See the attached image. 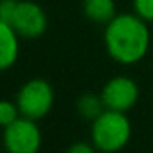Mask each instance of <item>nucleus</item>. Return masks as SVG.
<instances>
[{"label": "nucleus", "mask_w": 153, "mask_h": 153, "mask_svg": "<svg viewBox=\"0 0 153 153\" xmlns=\"http://www.w3.org/2000/svg\"><path fill=\"white\" fill-rule=\"evenodd\" d=\"M20 109H18L17 102H10V100H0V127H7L12 122L20 117Z\"/></svg>", "instance_id": "nucleus-10"}, {"label": "nucleus", "mask_w": 153, "mask_h": 153, "mask_svg": "<svg viewBox=\"0 0 153 153\" xmlns=\"http://www.w3.org/2000/svg\"><path fill=\"white\" fill-rule=\"evenodd\" d=\"M4 145L10 153H36L41 146V132L36 120L20 115L4 128Z\"/></svg>", "instance_id": "nucleus-4"}, {"label": "nucleus", "mask_w": 153, "mask_h": 153, "mask_svg": "<svg viewBox=\"0 0 153 153\" xmlns=\"http://www.w3.org/2000/svg\"><path fill=\"white\" fill-rule=\"evenodd\" d=\"M54 92L45 79H31L20 87L17 94V105L23 117L40 120L51 110Z\"/></svg>", "instance_id": "nucleus-3"}, {"label": "nucleus", "mask_w": 153, "mask_h": 153, "mask_svg": "<svg viewBox=\"0 0 153 153\" xmlns=\"http://www.w3.org/2000/svg\"><path fill=\"white\" fill-rule=\"evenodd\" d=\"M105 110L104 102L100 99V96H94V94H84L82 97H79L77 100V112L84 117V119L94 120L97 115Z\"/></svg>", "instance_id": "nucleus-9"}, {"label": "nucleus", "mask_w": 153, "mask_h": 153, "mask_svg": "<svg viewBox=\"0 0 153 153\" xmlns=\"http://www.w3.org/2000/svg\"><path fill=\"white\" fill-rule=\"evenodd\" d=\"M8 25L18 33L22 38H40L46 30V13L35 2L30 0H18L13 8Z\"/></svg>", "instance_id": "nucleus-5"}, {"label": "nucleus", "mask_w": 153, "mask_h": 153, "mask_svg": "<svg viewBox=\"0 0 153 153\" xmlns=\"http://www.w3.org/2000/svg\"><path fill=\"white\" fill-rule=\"evenodd\" d=\"M100 99H102L105 109L127 112V110H130L137 104V99H138V86L130 77H125V76L112 77L102 87Z\"/></svg>", "instance_id": "nucleus-6"}, {"label": "nucleus", "mask_w": 153, "mask_h": 153, "mask_svg": "<svg viewBox=\"0 0 153 153\" xmlns=\"http://www.w3.org/2000/svg\"><path fill=\"white\" fill-rule=\"evenodd\" d=\"M94 150H96L94 145H89V143H84V142L74 143V145L69 146V152H73V153H92Z\"/></svg>", "instance_id": "nucleus-13"}, {"label": "nucleus", "mask_w": 153, "mask_h": 153, "mask_svg": "<svg viewBox=\"0 0 153 153\" xmlns=\"http://www.w3.org/2000/svg\"><path fill=\"white\" fill-rule=\"evenodd\" d=\"M133 10L145 22H153V0H133Z\"/></svg>", "instance_id": "nucleus-11"}, {"label": "nucleus", "mask_w": 153, "mask_h": 153, "mask_svg": "<svg viewBox=\"0 0 153 153\" xmlns=\"http://www.w3.org/2000/svg\"><path fill=\"white\" fill-rule=\"evenodd\" d=\"M105 50L120 64H135L143 59L150 48V30L137 13L115 15L105 25Z\"/></svg>", "instance_id": "nucleus-1"}, {"label": "nucleus", "mask_w": 153, "mask_h": 153, "mask_svg": "<svg viewBox=\"0 0 153 153\" xmlns=\"http://www.w3.org/2000/svg\"><path fill=\"white\" fill-rule=\"evenodd\" d=\"M18 33L8 23L0 20V71L15 64L18 58Z\"/></svg>", "instance_id": "nucleus-7"}, {"label": "nucleus", "mask_w": 153, "mask_h": 153, "mask_svg": "<svg viewBox=\"0 0 153 153\" xmlns=\"http://www.w3.org/2000/svg\"><path fill=\"white\" fill-rule=\"evenodd\" d=\"M82 12L94 23H109L115 17L114 0H84Z\"/></svg>", "instance_id": "nucleus-8"}, {"label": "nucleus", "mask_w": 153, "mask_h": 153, "mask_svg": "<svg viewBox=\"0 0 153 153\" xmlns=\"http://www.w3.org/2000/svg\"><path fill=\"white\" fill-rule=\"evenodd\" d=\"M130 135H132V127L125 112L105 109L92 120L91 142L96 146V150L105 153L119 152L128 143Z\"/></svg>", "instance_id": "nucleus-2"}, {"label": "nucleus", "mask_w": 153, "mask_h": 153, "mask_svg": "<svg viewBox=\"0 0 153 153\" xmlns=\"http://www.w3.org/2000/svg\"><path fill=\"white\" fill-rule=\"evenodd\" d=\"M18 0H0V20L8 23Z\"/></svg>", "instance_id": "nucleus-12"}]
</instances>
